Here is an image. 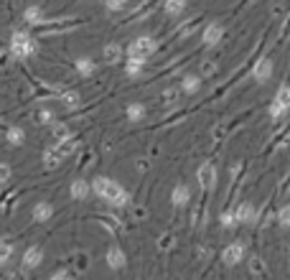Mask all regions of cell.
<instances>
[{
	"mask_svg": "<svg viewBox=\"0 0 290 280\" xmlns=\"http://www.w3.org/2000/svg\"><path fill=\"white\" fill-rule=\"evenodd\" d=\"M11 51H13L18 59H26V56H31V54L36 51V44H33V38H31L28 33L18 31V33H13V38H11Z\"/></svg>",
	"mask_w": 290,
	"mask_h": 280,
	"instance_id": "obj_2",
	"label": "cell"
},
{
	"mask_svg": "<svg viewBox=\"0 0 290 280\" xmlns=\"http://www.w3.org/2000/svg\"><path fill=\"white\" fill-rule=\"evenodd\" d=\"M222 36H224L222 23H209V26L204 28V44L214 46V44H219V41H222Z\"/></svg>",
	"mask_w": 290,
	"mask_h": 280,
	"instance_id": "obj_9",
	"label": "cell"
},
{
	"mask_svg": "<svg viewBox=\"0 0 290 280\" xmlns=\"http://www.w3.org/2000/svg\"><path fill=\"white\" fill-rule=\"evenodd\" d=\"M277 222H280V227H287V222H290V207H282V209H280Z\"/></svg>",
	"mask_w": 290,
	"mask_h": 280,
	"instance_id": "obj_28",
	"label": "cell"
},
{
	"mask_svg": "<svg viewBox=\"0 0 290 280\" xmlns=\"http://www.w3.org/2000/svg\"><path fill=\"white\" fill-rule=\"evenodd\" d=\"M51 214H54V207L46 204V202H41V204L33 207V219L36 222H46V219H51Z\"/></svg>",
	"mask_w": 290,
	"mask_h": 280,
	"instance_id": "obj_12",
	"label": "cell"
},
{
	"mask_svg": "<svg viewBox=\"0 0 290 280\" xmlns=\"http://www.w3.org/2000/svg\"><path fill=\"white\" fill-rule=\"evenodd\" d=\"M153 51H155V41H153L150 36H140V38H135V41L130 44V49H128V56L148 59Z\"/></svg>",
	"mask_w": 290,
	"mask_h": 280,
	"instance_id": "obj_3",
	"label": "cell"
},
{
	"mask_svg": "<svg viewBox=\"0 0 290 280\" xmlns=\"http://www.w3.org/2000/svg\"><path fill=\"white\" fill-rule=\"evenodd\" d=\"M242 257H244V245H242V242H232V245L224 250V255H222V260H224L229 267H232V265H237Z\"/></svg>",
	"mask_w": 290,
	"mask_h": 280,
	"instance_id": "obj_6",
	"label": "cell"
},
{
	"mask_svg": "<svg viewBox=\"0 0 290 280\" xmlns=\"http://www.w3.org/2000/svg\"><path fill=\"white\" fill-rule=\"evenodd\" d=\"M252 76H255V82H267V79L272 76V61L270 59H260L252 69Z\"/></svg>",
	"mask_w": 290,
	"mask_h": 280,
	"instance_id": "obj_8",
	"label": "cell"
},
{
	"mask_svg": "<svg viewBox=\"0 0 290 280\" xmlns=\"http://www.w3.org/2000/svg\"><path fill=\"white\" fill-rule=\"evenodd\" d=\"M171 202H173V207H186V204L191 202V194H188V186L178 183V186L173 189V194H171Z\"/></svg>",
	"mask_w": 290,
	"mask_h": 280,
	"instance_id": "obj_11",
	"label": "cell"
},
{
	"mask_svg": "<svg viewBox=\"0 0 290 280\" xmlns=\"http://www.w3.org/2000/svg\"><path fill=\"white\" fill-rule=\"evenodd\" d=\"M6 140H8L11 145H21V143L26 140V133H23L21 128H11V130L6 133Z\"/></svg>",
	"mask_w": 290,
	"mask_h": 280,
	"instance_id": "obj_17",
	"label": "cell"
},
{
	"mask_svg": "<svg viewBox=\"0 0 290 280\" xmlns=\"http://www.w3.org/2000/svg\"><path fill=\"white\" fill-rule=\"evenodd\" d=\"M38 117H41V123H54V112L51 110H44Z\"/></svg>",
	"mask_w": 290,
	"mask_h": 280,
	"instance_id": "obj_31",
	"label": "cell"
},
{
	"mask_svg": "<svg viewBox=\"0 0 290 280\" xmlns=\"http://www.w3.org/2000/svg\"><path fill=\"white\" fill-rule=\"evenodd\" d=\"M234 217H237V224H255L257 222V209L252 204H239L234 209Z\"/></svg>",
	"mask_w": 290,
	"mask_h": 280,
	"instance_id": "obj_4",
	"label": "cell"
},
{
	"mask_svg": "<svg viewBox=\"0 0 290 280\" xmlns=\"http://www.w3.org/2000/svg\"><path fill=\"white\" fill-rule=\"evenodd\" d=\"M143 115H145V107H143L140 102H135V105H128V120H133V123H138V120H143Z\"/></svg>",
	"mask_w": 290,
	"mask_h": 280,
	"instance_id": "obj_18",
	"label": "cell"
},
{
	"mask_svg": "<svg viewBox=\"0 0 290 280\" xmlns=\"http://www.w3.org/2000/svg\"><path fill=\"white\" fill-rule=\"evenodd\" d=\"M222 224H224V227H234V224H237L234 212H224V214H222Z\"/></svg>",
	"mask_w": 290,
	"mask_h": 280,
	"instance_id": "obj_29",
	"label": "cell"
},
{
	"mask_svg": "<svg viewBox=\"0 0 290 280\" xmlns=\"http://www.w3.org/2000/svg\"><path fill=\"white\" fill-rule=\"evenodd\" d=\"M61 102H64L66 107H76V105H79V95H76V92H64V95H61Z\"/></svg>",
	"mask_w": 290,
	"mask_h": 280,
	"instance_id": "obj_24",
	"label": "cell"
},
{
	"mask_svg": "<svg viewBox=\"0 0 290 280\" xmlns=\"http://www.w3.org/2000/svg\"><path fill=\"white\" fill-rule=\"evenodd\" d=\"M143 61L145 59H138V56H128V64H125V71L128 76H138L143 71Z\"/></svg>",
	"mask_w": 290,
	"mask_h": 280,
	"instance_id": "obj_13",
	"label": "cell"
},
{
	"mask_svg": "<svg viewBox=\"0 0 290 280\" xmlns=\"http://www.w3.org/2000/svg\"><path fill=\"white\" fill-rule=\"evenodd\" d=\"M105 59H107V61H117V59H120V49H117L115 44H110V46L105 49Z\"/></svg>",
	"mask_w": 290,
	"mask_h": 280,
	"instance_id": "obj_25",
	"label": "cell"
},
{
	"mask_svg": "<svg viewBox=\"0 0 290 280\" xmlns=\"http://www.w3.org/2000/svg\"><path fill=\"white\" fill-rule=\"evenodd\" d=\"M41 260H44V250H41L38 245H33V247H28L26 255H23V267H26V270H33V267L41 265Z\"/></svg>",
	"mask_w": 290,
	"mask_h": 280,
	"instance_id": "obj_7",
	"label": "cell"
},
{
	"mask_svg": "<svg viewBox=\"0 0 290 280\" xmlns=\"http://www.w3.org/2000/svg\"><path fill=\"white\" fill-rule=\"evenodd\" d=\"M11 178V166L8 163H0V183H6Z\"/></svg>",
	"mask_w": 290,
	"mask_h": 280,
	"instance_id": "obj_30",
	"label": "cell"
},
{
	"mask_svg": "<svg viewBox=\"0 0 290 280\" xmlns=\"http://www.w3.org/2000/svg\"><path fill=\"white\" fill-rule=\"evenodd\" d=\"M285 112H287V105H282V102H277V100H275V102H272V107H270V117H272V120H277V117H282Z\"/></svg>",
	"mask_w": 290,
	"mask_h": 280,
	"instance_id": "obj_23",
	"label": "cell"
},
{
	"mask_svg": "<svg viewBox=\"0 0 290 280\" xmlns=\"http://www.w3.org/2000/svg\"><path fill=\"white\" fill-rule=\"evenodd\" d=\"M76 71H79L81 76H89V74L94 71V61H92V59H79V61H76Z\"/></svg>",
	"mask_w": 290,
	"mask_h": 280,
	"instance_id": "obj_21",
	"label": "cell"
},
{
	"mask_svg": "<svg viewBox=\"0 0 290 280\" xmlns=\"http://www.w3.org/2000/svg\"><path fill=\"white\" fill-rule=\"evenodd\" d=\"M51 280H71V275H69L66 270H59V272H54V275H51Z\"/></svg>",
	"mask_w": 290,
	"mask_h": 280,
	"instance_id": "obj_32",
	"label": "cell"
},
{
	"mask_svg": "<svg viewBox=\"0 0 290 280\" xmlns=\"http://www.w3.org/2000/svg\"><path fill=\"white\" fill-rule=\"evenodd\" d=\"M87 194H89V183L87 181H74L71 183V196L74 199H84Z\"/></svg>",
	"mask_w": 290,
	"mask_h": 280,
	"instance_id": "obj_16",
	"label": "cell"
},
{
	"mask_svg": "<svg viewBox=\"0 0 290 280\" xmlns=\"http://www.w3.org/2000/svg\"><path fill=\"white\" fill-rule=\"evenodd\" d=\"M199 87H201V82H199V76H183V92H188V95H194V92H199Z\"/></svg>",
	"mask_w": 290,
	"mask_h": 280,
	"instance_id": "obj_22",
	"label": "cell"
},
{
	"mask_svg": "<svg viewBox=\"0 0 290 280\" xmlns=\"http://www.w3.org/2000/svg\"><path fill=\"white\" fill-rule=\"evenodd\" d=\"M105 6H107L110 11H125L128 0H105Z\"/></svg>",
	"mask_w": 290,
	"mask_h": 280,
	"instance_id": "obj_26",
	"label": "cell"
},
{
	"mask_svg": "<svg viewBox=\"0 0 290 280\" xmlns=\"http://www.w3.org/2000/svg\"><path fill=\"white\" fill-rule=\"evenodd\" d=\"M89 189H94V191L105 199V202H110L112 207H125V204H128V194H125V189H122L117 181H112V178L100 176V178L92 181Z\"/></svg>",
	"mask_w": 290,
	"mask_h": 280,
	"instance_id": "obj_1",
	"label": "cell"
},
{
	"mask_svg": "<svg viewBox=\"0 0 290 280\" xmlns=\"http://www.w3.org/2000/svg\"><path fill=\"white\" fill-rule=\"evenodd\" d=\"M275 100H277V102H282V105H290V89H287V87H280Z\"/></svg>",
	"mask_w": 290,
	"mask_h": 280,
	"instance_id": "obj_27",
	"label": "cell"
},
{
	"mask_svg": "<svg viewBox=\"0 0 290 280\" xmlns=\"http://www.w3.org/2000/svg\"><path fill=\"white\" fill-rule=\"evenodd\" d=\"M105 260H107V267H112V270H120L122 265H125V260H128V257H125V252H122L120 247H110Z\"/></svg>",
	"mask_w": 290,
	"mask_h": 280,
	"instance_id": "obj_10",
	"label": "cell"
},
{
	"mask_svg": "<svg viewBox=\"0 0 290 280\" xmlns=\"http://www.w3.org/2000/svg\"><path fill=\"white\" fill-rule=\"evenodd\" d=\"M61 158H64V155H61V150H59V148H51V150H46V153H44V163H46L49 168H56Z\"/></svg>",
	"mask_w": 290,
	"mask_h": 280,
	"instance_id": "obj_14",
	"label": "cell"
},
{
	"mask_svg": "<svg viewBox=\"0 0 290 280\" xmlns=\"http://www.w3.org/2000/svg\"><path fill=\"white\" fill-rule=\"evenodd\" d=\"M11 257H13V245L6 242V239H0V265H6Z\"/></svg>",
	"mask_w": 290,
	"mask_h": 280,
	"instance_id": "obj_20",
	"label": "cell"
},
{
	"mask_svg": "<svg viewBox=\"0 0 290 280\" xmlns=\"http://www.w3.org/2000/svg\"><path fill=\"white\" fill-rule=\"evenodd\" d=\"M199 183H201V189H214V183H217V168L212 166V163H204L201 168H199Z\"/></svg>",
	"mask_w": 290,
	"mask_h": 280,
	"instance_id": "obj_5",
	"label": "cell"
},
{
	"mask_svg": "<svg viewBox=\"0 0 290 280\" xmlns=\"http://www.w3.org/2000/svg\"><path fill=\"white\" fill-rule=\"evenodd\" d=\"M23 18H26V23L38 26V23H41V18H44V13H41V8H38V6H31V8H26Z\"/></svg>",
	"mask_w": 290,
	"mask_h": 280,
	"instance_id": "obj_15",
	"label": "cell"
},
{
	"mask_svg": "<svg viewBox=\"0 0 290 280\" xmlns=\"http://www.w3.org/2000/svg\"><path fill=\"white\" fill-rule=\"evenodd\" d=\"M188 0H165V11H168L171 16H178L183 8H186Z\"/></svg>",
	"mask_w": 290,
	"mask_h": 280,
	"instance_id": "obj_19",
	"label": "cell"
}]
</instances>
